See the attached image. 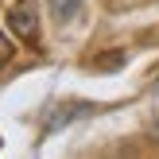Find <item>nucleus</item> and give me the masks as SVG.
<instances>
[{"label": "nucleus", "instance_id": "5", "mask_svg": "<svg viewBox=\"0 0 159 159\" xmlns=\"http://www.w3.org/2000/svg\"><path fill=\"white\" fill-rule=\"evenodd\" d=\"M152 140H159V120H155V124H152Z\"/></svg>", "mask_w": 159, "mask_h": 159}, {"label": "nucleus", "instance_id": "3", "mask_svg": "<svg viewBox=\"0 0 159 159\" xmlns=\"http://www.w3.org/2000/svg\"><path fill=\"white\" fill-rule=\"evenodd\" d=\"M82 4H85V0H51V16L58 23H70V20H78Z\"/></svg>", "mask_w": 159, "mask_h": 159}, {"label": "nucleus", "instance_id": "4", "mask_svg": "<svg viewBox=\"0 0 159 159\" xmlns=\"http://www.w3.org/2000/svg\"><path fill=\"white\" fill-rule=\"evenodd\" d=\"M8 58H12V43H8V39L4 35H0V66H4V62Z\"/></svg>", "mask_w": 159, "mask_h": 159}, {"label": "nucleus", "instance_id": "1", "mask_svg": "<svg viewBox=\"0 0 159 159\" xmlns=\"http://www.w3.org/2000/svg\"><path fill=\"white\" fill-rule=\"evenodd\" d=\"M8 27L20 43L39 47V0H16L8 8Z\"/></svg>", "mask_w": 159, "mask_h": 159}, {"label": "nucleus", "instance_id": "2", "mask_svg": "<svg viewBox=\"0 0 159 159\" xmlns=\"http://www.w3.org/2000/svg\"><path fill=\"white\" fill-rule=\"evenodd\" d=\"M89 109H93V105H82V101H78V105H62L58 113H54L51 120L43 124V132H54V128H62V124H66V120H74V116H82V113H89Z\"/></svg>", "mask_w": 159, "mask_h": 159}]
</instances>
